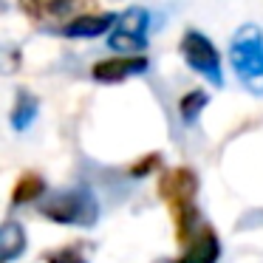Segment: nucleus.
<instances>
[{
	"instance_id": "39448f33",
	"label": "nucleus",
	"mask_w": 263,
	"mask_h": 263,
	"mask_svg": "<svg viewBox=\"0 0 263 263\" xmlns=\"http://www.w3.org/2000/svg\"><path fill=\"white\" fill-rule=\"evenodd\" d=\"M147 23H150V14L147 9L142 6H130L125 9L122 14H116V23L114 31L108 37V46L116 48V51H130L136 54L139 48L147 46Z\"/></svg>"
},
{
	"instance_id": "6e6552de",
	"label": "nucleus",
	"mask_w": 263,
	"mask_h": 263,
	"mask_svg": "<svg viewBox=\"0 0 263 263\" xmlns=\"http://www.w3.org/2000/svg\"><path fill=\"white\" fill-rule=\"evenodd\" d=\"M77 3L82 0H20V9L29 14L31 20L43 23V20H63L74 12Z\"/></svg>"
},
{
	"instance_id": "dca6fc26",
	"label": "nucleus",
	"mask_w": 263,
	"mask_h": 263,
	"mask_svg": "<svg viewBox=\"0 0 263 263\" xmlns=\"http://www.w3.org/2000/svg\"><path fill=\"white\" fill-rule=\"evenodd\" d=\"M161 263H164V260H161Z\"/></svg>"
},
{
	"instance_id": "ddd939ff",
	"label": "nucleus",
	"mask_w": 263,
	"mask_h": 263,
	"mask_svg": "<svg viewBox=\"0 0 263 263\" xmlns=\"http://www.w3.org/2000/svg\"><path fill=\"white\" fill-rule=\"evenodd\" d=\"M206 105H210V93L206 91H190V93H184L181 102H178V114H181L184 122H195L204 114Z\"/></svg>"
},
{
	"instance_id": "0eeeda50",
	"label": "nucleus",
	"mask_w": 263,
	"mask_h": 263,
	"mask_svg": "<svg viewBox=\"0 0 263 263\" xmlns=\"http://www.w3.org/2000/svg\"><path fill=\"white\" fill-rule=\"evenodd\" d=\"M147 57L142 54H122V57H110L93 65V80L97 82H122L127 77H139L147 71Z\"/></svg>"
},
{
	"instance_id": "f03ea898",
	"label": "nucleus",
	"mask_w": 263,
	"mask_h": 263,
	"mask_svg": "<svg viewBox=\"0 0 263 263\" xmlns=\"http://www.w3.org/2000/svg\"><path fill=\"white\" fill-rule=\"evenodd\" d=\"M229 65L238 82L255 97H263V31L255 23H243L229 43Z\"/></svg>"
},
{
	"instance_id": "1a4fd4ad",
	"label": "nucleus",
	"mask_w": 263,
	"mask_h": 263,
	"mask_svg": "<svg viewBox=\"0 0 263 263\" xmlns=\"http://www.w3.org/2000/svg\"><path fill=\"white\" fill-rule=\"evenodd\" d=\"M116 23V14H80V17L68 20L63 26V34L65 37H99L105 34L108 29H114Z\"/></svg>"
},
{
	"instance_id": "f257e3e1",
	"label": "nucleus",
	"mask_w": 263,
	"mask_h": 263,
	"mask_svg": "<svg viewBox=\"0 0 263 263\" xmlns=\"http://www.w3.org/2000/svg\"><path fill=\"white\" fill-rule=\"evenodd\" d=\"M195 193H198V176L190 167H173L159 178V195L176 218L178 243L187 240L201 223L198 210H195Z\"/></svg>"
},
{
	"instance_id": "f8f14e48",
	"label": "nucleus",
	"mask_w": 263,
	"mask_h": 263,
	"mask_svg": "<svg viewBox=\"0 0 263 263\" xmlns=\"http://www.w3.org/2000/svg\"><path fill=\"white\" fill-rule=\"evenodd\" d=\"M34 116H37V99L31 97V93H20L17 97V102H14V108H12V125H14V130H26V127L34 122Z\"/></svg>"
},
{
	"instance_id": "2eb2a0df",
	"label": "nucleus",
	"mask_w": 263,
	"mask_h": 263,
	"mask_svg": "<svg viewBox=\"0 0 263 263\" xmlns=\"http://www.w3.org/2000/svg\"><path fill=\"white\" fill-rule=\"evenodd\" d=\"M159 159H161L159 153H150V156H144V161H142V164H133V167H130V176H147V173L153 170L156 164H159Z\"/></svg>"
},
{
	"instance_id": "9d476101",
	"label": "nucleus",
	"mask_w": 263,
	"mask_h": 263,
	"mask_svg": "<svg viewBox=\"0 0 263 263\" xmlns=\"http://www.w3.org/2000/svg\"><path fill=\"white\" fill-rule=\"evenodd\" d=\"M26 252V232L20 223L6 221L3 229H0V260L12 263L14 257H20Z\"/></svg>"
},
{
	"instance_id": "20e7f679",
	"label": "nucleus",
	"mask_w": 263,
	"mask_h": 263,
	"mask_svg": "<svg viewBox=\"0 0 263 263\" xmlns=\"http://www.w3.org/2000/svg\"><path fill=\"white\" fill-rule=\"evenodd\" d=\"M181 57L195 74H201L204 80H210L215 88L223 85V68H221V54L212 46V40L201 31H187L178 43Z\"/></svg>"
},
{
	"instance_id": "4468645a",
	"label": "nucleus",
	"mask_w": 263,
	"mask_h": 263,
	"mask_svg": "<svg viewBox=\"0 0 263 263\" xmlns=\"http://www.w3.org/2000/svg\"><path fill=\"white\" fill-rule=\"evenodd\" d=\"M48 263H88L85 257H82L80 249H74V246H65V249H57L51 252V255L46 257Z\"/></svg>"
},
{
	"instance_id": "9b49d317",
	"label": "nucleus",
	"mask_w": 263,
	"mask_h": 263,
	"mask_svg": "<svg viewBox=\"0 0 263 263\" xmlns=\"http://www.w3.org/2000/svg\"><path fill=\"white\" fill-rule=\"evenodd\" d=\"M43 193H46V181H43L37 173H26V176L17 178V184H14V190H12V204H31V201H37Z\"/></svg>"
},
{
	"instance_id": "423d86ee",
	"label": "nucleus",
	"mask_w": 263,
	"mask_h": 263,
	"mask_svg": "<svg viewBox=\"0 0 263 263\" xmlns=\"http://www.w3.org/2000/svg\"><path fill=\"white\" fill-rule=\"evenodd\" d=\"M181 255L176 263H215L221 255V243H218V235L210 223L201 221L195 227V232L187 240H181Z\"/></svg>"
},
{
	"instance_id": "7ed1b4c3",
	"label": "nucleus",
	"mask_w": 263,
	"mask_h": 263,
	"mask_svg": "<svg viewBox=\"0 0 263 263\" xmlns=\"http://www.w3.org/2000/svg\"><path fill=\"white\" fill-rule=\"evenodd\" d=\"M40 212L46 218L57 223H82L91 227L97 221V198L88 190H68V193H57L54 198H48L46 204H40Z\"/></svg>"
}]
</instances>
